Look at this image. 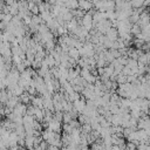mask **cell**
<instances>
[{
  "mask_svg": "<svg viewBox=\"0 0 150 150\" xmlns=\"http://www.w3.org/2000/svg\"><path fill=\"white\" fill-rule=\"evenodd\" d=\"M80 25L84 29H87L88 33H89V30H91L94 28V25H93V9H90V11H88V12H86L83 14V16L81 18Z\"/></svg>",
  "mask_w": 150,
  "mask_h": 150,
  "instance_id": "1",
  "label": "cell"
},
{
  "mask_svg": "<svg viewBox=\"0 0 150 150\" xmlns=\"http://www.w3.org/2000/svg\"><path fill=\"white\" fill-rule=\"evenodd\" d=\"M125 150H136V145L132 142L125 143Z\"/></svg>",
  "mask_w": 150,
  "mask_h": 150,
  "instance_id": "17",
  "label": "cell"
},
{
  "mask_svg": "<svg viewBox=\"0 0 150 150\" xmlns=\"http://www.w3.org/2000/svg\"><path fill=\"white\" fill-rule=\"evenodd\" d=\"M105 38L110 41H116L118 39V33H117V29L115 27H110L107 32H105Z\"/></svg>",
  "mask_w": 150,
  "mask_h": 150,
  "instance_id": "7",
  "label": "cell"
},
{
  "mask_svg": "<svg viewBox=\"0 0 150 150\" xmlns=\"http://www.w3.org/2000/svg\"><path fill=\"white\" fill-rule=\"evenodd\" d=\"M47 150H60V148L56 146V145H48L47 146Z\"/></svg>",
  "mask_w": 150,
  "mask_h": 150,
  "instance_id": "18",
  "label": "cell"
},
{
  "mask_svg": "<svg viewBox=\"0 0 150 150\" xmlns=\"http://www.w3.org/2000/svg\"><path fill=\"white\" fill-rule=\"evenodd\" d=\"M107 19V15H105V12H100V11H95L93 12V25L95 26L96 23L101 22L102 20Z\"/></svg>",
  "mask_w": 150,
  "mask_h": 150,
  "instance_id": "6",
  "label": "cell"
},
{
  "mask_svg": "<svg viewBox=\"0 0 150 150\" xmlns=\"http://www.w3.org/2000/svg\"><path fill=\"white\" fill-rule=\"evenodd\" d=\"M89 1H90V2H91V4H94V2H96V1H97V0H89Z\"/></svg>",
  "mask_w": 150,
  "mask_h": 150,
  "instance_id": "20",
  "label": "cell"
},
{
  "mask_svg": "<svg viewBox=\"0 0 150 150\" xmlns=\"http://www.w3.org/2000/svg\"><path fill=\"white\" fill-rule=\"evenodd\" d=\"M71 120H73V117H71V115H70L68 111H64V112L62 114V122H63V123H69Z\"/></svg>",
  "mask_w": 150,
  "mask_h": 150,
  "instance_id": "14",
  "label": "cell"
},
{
  "mask_svg": "<svg viewBox=\"0 0 150 150\" xmlns=\"http://www.w3.org/2000/svg\"><path fill=\"white\" fill-rule=\"evenodd\" d=\"M62 130H63V134H70V131L73 130V128L68 124V123H64L62 125Z\"/></svg>",
  "mask_w": 150,
  "mask_h": 150,
  "instance_id": "16",
  "label": "cell"
},
{
  "mask_svg": "<svg viewBox=\"0 0 150 150\" xmlns=\"http://www.w3.org/2000/svg\"><path fill=\"white\" fill-rule=\"evenodd\" d=\"M19 150H27L25 146H22V148H19Z\"/></svg>",
  "mask_w": 150,
  "mask_h": 150,
  "instance_id": "19",
  "label": "cell"
},
{
  "mask_svg": "<svg viewBox=\"0 0 150 150\" xmlns=\"http://www.w3.org/2000/svg\"><path fill=\"white\" fill-rule=\"evenodd\" d=\"M82 130H83V134H89L91 131V127L89 123H84L82 124Z\"/></svg>",
  "mask_w": 150,
  "mask_h": 150,
  "instance_id": "15",
  "label": "cell"
},
{
  "mask_svg": "<svg viewBox=\"0 0 150 150\" xmlns=\"http://www.w3.org/2000/svg\"><path fill=\"white\" fill-rule=\"evenodd\" d=\"M94 27L96 28V30H97L100 34H105V32H107L110 27H112V25H111V21H110V20L104 19V20H102L101 22L96 23Z\"/></svg>",
  "mask_w": 150,
  "mask_h": 150,
  "instance_id": "2",
  "label": "cell"
},
{
  "mask_svg": "<svg viewBox=\"0 0 150 150\" xmlns=\"http://www.w3.org/2000/svg\"><path fill=\"white\" fill-rule=\"evenodd\" d=\"M71 103H73V108H74L79 114H82V111H83V109H84V107H86V100H84L83 97H80V98L73 101Z\"/></svg>",
  "mask_w": 150,
  "mask_h": 150,
  "instance_id": "4",
  "label": "cell"
},
{
  "mask_svg": "<svg viewBox=\"0 0 150 150\" xmlns=\"http://www.w3.org/2000/svg\"><path fill=\"white\" fill-rule=\"evenodd\" d=\"M47 129H49L52 131H55V132H60L62 130V123L53 117L52 120H49L47 122Z\"/></svg>",
  "mask_w": 150,
  "mask_h": 150,
  "instance_id": "3",
  "label": "cell"
},
{
  "mask_svg": "<svg viewBox=\"0 0 150 150\" xmlns=\"http://www.w3.org/2000/svg\"><path fill=\"white\" fill-rule=\"evenodd\" d=\"M103 11L108 12V11H115V1L114 0H107L103 5Z\"/></svg>",
  "mask_w": 150,
  "mask_h": 150,
  "instance_id": "12",
  "label": "cell"
},
{
  "mask_svg": "<svg viewBox=\"0 0 150 150\" xmlns=\"http://www.w3.org/2000/svg\"><path fill=\"white\" fill-rule=\"evenodd\" d=\"M136 150H137V149H136Z\"/></svg>",
  "mask_w": 150,
  "mask_h": 150,
  "instance_id": "21",
  "label": "cell"
},
{
  "mask_svg": "<svg viewBox=\"0 0 150 150\" xmlns=\"http://www.w3.org/2000/svg\"><path fill=\"white\" fill-rule=\"evenodd\" d=\"M25 148H28V150L34 149V136H25Z\"/></svg>",
  "mask_w": 150,
  "mask_h": 150,
  "instance_id": "11",
  "label": "cell"
},
{
  "mask_svg": "<svg viewBox=\"0 0 150 150\" xmlns=\"http://www.w3.org/2000/svg\"><path fill=\"white\" fill-rule=\"evenodd\" d=\"M79 8L83 12H88L93 8V4L89 0H79Z\"/></svg>",
  "mask_w": 150,
  "mask_h": 150,
  "instance_id": "8",
  "label": "cell"
},
{
  "mask_svg": "<svg viewBox=\"0 0 150 150\" xmlns=\"http://www.w3.org/2000/svg\"><path fill=\"white\" fill-rule=\"evenodd\" d=\"M67 54H68V56H69V57H71V59L76 60V61L80 59V53H79V49H77V48H75V47H69V49H68Z\"/></svg>",
  "mask_w": 150,
  "mask_h": 150,
  "instance_id": "9",
  "label": "cell"
},
{
  "mask_svg": "<svg viewBox=\"0 0 150 150\" xmlns=\"http://www.w3.org/2000/svg\"><path fill=\"white\" fill-rule=\"evenodd\" d=\"M63 5L69 11H74V9H77L79 8V1L77 0H67Z\"/></svg>",
  "mask_w": 150,
  "mask_h": 150,
  "instance_id": "10",
  "label": "cell"
},
{
  "mask_svg": "<svg viewBox=\"0 0 150 150\" xmlns=\"http://www.w3.org/2000/svg\"><path fill=\"white\" fill-rule=\"evenodd\" d=\"M143 1L144 0H129L132 8H141L143 6Z\"/></svg>",
  "mask_w": 150,
  "mask_h": 150,
  "instance_id": "13",
  "label": "cell"
},
{
  "mask_svg": "<svg viewBox=\"0 0 150 150\" xmlns=\"http://www.w3.org/2000/svg\"><path fill=\"white\" fill-rule=\"evenodd\" d=\"M26 109H27V104H23L21 102H19L13 109H12V112L16 116H23L26 114Z\"/></svg>",
  "mask_w": 150,
  "mask_h": 150,
  "instance_id": "5",
  "label": "cell"
}]
</instances>
